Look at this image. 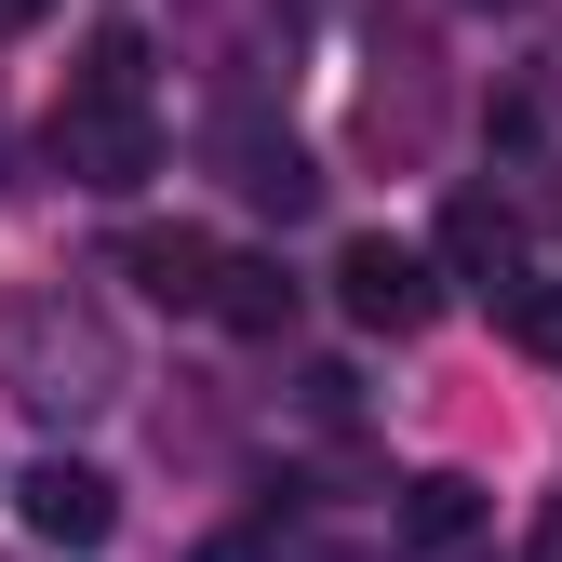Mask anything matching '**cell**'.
Instances as JSON below:
<instances>
[{"instance_id": "1", "label": "cell", "mask_w": 562, "mask_h": 562, "mask_svg": "<svg viewBox=\"0 0 562 562\" xmlns=\"http://www.w3.org/2000/svg\"><path fill=\"white\" fill-rule=\"evenodd\" d=\"M0 389L54 429H81V415L121 402V322L81 295V281H27L14 308H0Z\"/></svg>"}, {"instance_id": "2", "label": "cell", "mask_w": 562, "mask_h": 562, "mask_svg": "<svg viewBox=\"0 0 562 562\" xmlns=\"http://www.w3.org/2000/svg\"><path fill=\"white\" fill-rule=\"evenodd\" d=\"M54 175L94 188V201L148 188V175H161V121H148V94H67V108H54Z\"/></svg>"}, {"instance_id": "3", "label": "cell", "mask_w": 562, "mask_h": 562, "mask_svg": "<svg viewBox=\"0 0 562 562\" xmlns=\"http://www.w3.org/2000/svg\"><path fill=\"white\" fill-rule=\"evenodd\" d=\"M335 308L362 322V335H429L442 322V268L415 255V241H389V228H362L335 255Z\"/></svg>"}, {"instance_id": "4", "label": "cell", "mask_w": 562, "mask_h": 562, "mask_svg": "<svg viewBox=\"0 0 562 562\" xmlns=\"http://www.w3.org/2000/svg\"><path fill=\"white\" fill-rule=\"evenodd\" d=\"M14 509H27L41 549H108V536H121L108 469H81V456H27V469H14Z\"/></svg>"}, {"instance_id": "5", "label": "cell", "mask_w": 562, "mask_h": 562, "mask_svg": "<svg viewBox=\"0 0 562 562\" xmlns=\"http://www.w3.org/2000/svg\"><path fill=\"white\" fill-rule=\"evenodd\" d=\"M215 228H121V281L134 295H161V308H215Z\"/></svg>"}, {"instance_id": "6", "label": "cell", "mask_w": 562, "mask_h": 562, "mask_svg": "<svg viewBox=\"0 0 562 562\" xmlns=\"http://www.w3.org/2000/svg\"><path fill=\"white\" fill-rule=\"evenodd\" d=\"M228 188L268 201V215H308V201H322L308 148H295V134H255V121H228Z\"/></svg>"}, {"instance_id": "7", "label": "cell", "mask_w": 562, "mask_h": 562, "mask_svg": "<svg viewBox=\"0 0 562 562\" xmlns=\"http://www.w3.org/2000/svg\"><path fill=\"white\" fill-rule=\"evenodd\" d=\"M215 322L255 335V348H268V335H295V281H281L268 255H215Z\"/></svg>"}, {"instance_id": "8", "label": "cell", "mask_w": 562, "mask_h": 562, "mask_svg": "<svg viewBox=\"0 0 562 562\" xmlns=\"http://www.w3.org/2000/svg\"><path fill=\"white\" fill-rule=\"evenodd\" d=\"M509 255H522V228H509V201H496V188H456V201H442V268H469V281H496Z\"/></svg>"}, {"instance_id": "9", "label": "cell", "mask_w": 562, "mask_h": 562, "mask_svg": "<svg viewBox=\"0 0 562 562\" xmlns=\"http://www.w3.org/2000/svg\"><path fill=\"white\" fill-rule=\"evenodd\" d=\"M402 536H415V549H469V536H482V482H469V469L402 482Z\"/></svg>"}, {"instance_id": "10", "label": "cell", "mask_w": 562, "mask_h": 562, "mask_svg": "<svg viewBox=\"0 0 562 562\" xmlns=\"http://www.w3.org/2000/svg\"><path fill=\"white\" fill-rule=\"evenodd\" d=\"M482 295H496V308H509V335L536 348V362H562V281H549V268H522V255H509L496 281H482Z\"/></svg>"}, {"instance_id": "11", "label": "cell", "mask_w": 562, "mask_h": 562, "mask_svg": "<svg viewBox=\"0 0 562 562\" xmlns=\"http://www.w3.org/2000/svg\"><path fill=\"white\" fill-rule=\"evenodd\" d=\"M81 94H148V41H134V27H108V41L81 54Z\"/></svg>"}, {"instance_id": "12", "label": "cell", "mask_w": 562, "mask_h": 562, "mask_svg": "<svg viewBox=\"0 0 562 562\" xmlns=\"http://www.w3.org/2000/svg\"><path fill=\"white\" fill-rule=\"evenodd\" d=\"M188 562H295V549H281V536H201Z\"/></svg>"}, {"instance_id": "13", "label": "cell", "mask_w": 562, "mask_h": 562, "mask_svg": "<svg viewBox=\"0 0 562 562\" xmlns=\"http://www.w3.org/2000/svg\"><path fill=\"white\" fill-rule=\"evenodd\" d=\"M536 562H562V496H549V509H536Z\"/></svg>"}, {"instance_id": "14", "label": "cell", "mask_w": 562, "mask_h": 562, "mask_svg": "<svg viewBox=\"0 0 562 562\" xmlns=\"http://www.w3.org/2000/svg\"><path fill=\"white\" fill-rule=\"evenodd\" d=\"M0 27H41V0H0Z\"/></svg>"}]
</instances>
